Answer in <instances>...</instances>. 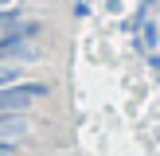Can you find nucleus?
<instances>
[{
    "instance_id": "1",
    "label": "nucleus",
    "mask_w": 160,
    "mask_h": 156,
    "mask_svg": "<svg viewBox=\"0 0 160 156\" xmlns=\"http://www.w3.org/2000/svg\"><path fill=\"white\" fill-rule=\"evenodd\" d=\"M47 94H51V90H47L43 82H12V86H0V109H4V113H20V109L43 101Z\"/></svg>"
},
{
    "instance_id": "2",
    "label": "nucleus",
    "mask_w": 160,
    "mask_h": 156,
    "mask_svg": "<svg viewBox=\"0 0 160 156\" xmlns=\"http://www.w3.org/2000/svg\"><path fill=\"white\" fill-rule=\"evenodd\" d=\"M0 59H12V62H35L39 51H35V47H28V39L0 35Z\"/></svg>"
},
{
    "instance_id": "3",
    "label": "nucleus",
    "mask_w": 160,
    "mask_h": 156,
    "mask_svg": "<svg viewBox=\"0 0 160 156\" xmlns=\"http://www.w3.org/2000/svg\"><path fill=\"white\" fill-rule=\"evenodd\" d=\"M28 129H31L28 117H20V113H16V117H0V137H4V140H20V137H28Z\"/></svg>"
},
{
    "instance_id": "4",
    "label": "nucleus",
    "mask_w": 160,
    "mask_h": 156,
    "mask_svg": "<svg viewBox=\"0 0 160 156\" xmlns=\"http://www.w3.org/2000/svg\"><path fill=\"white\" fill-rule=\"evenodd\" d=\"M12 82H23V66L20 62H0V86H12Z\"/></svg>"
},
{
    "instance_id": "5",
    "label": "nucleus",
    "mask_w": 160,
    "mask_h": 156,
    "mask_svg": "<svg viewBox=\"0 0 160 156\" xmlns=\"http://www.w3.org/2000/svg\"><path fill=\"white\" fill-rule=\"evenodd\" d=\"M0 156H16V152H12V148H8V144H0Z\"/></svg>"
},
{
    "instance_id": "6",
    "label": "nucleus",
    "mask_w": 160,
    "mask_h": 156,
    "mask_svg": "<svg viewBox=\"0 0 160 156\" xmlns=\"http://www.w3.org/2000/svg\"><path fill=\"white\" fill-rule=\"evenodd\" d=\"M8 4H12V0H0V8H8Z\"/></svg>"
}]
</instances>
